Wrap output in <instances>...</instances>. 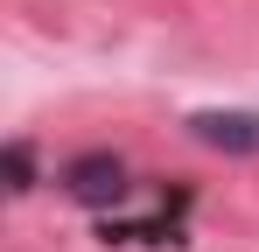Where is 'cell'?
<instances>
[{
    "label": "cell",
    "instance_id": "7a4b0ae2",
    "mask_svg": "<svg viewBox=\"0 0 259 252\" xmlns=\"http://www.w3.org/2000/svg\"><path fill=\"white\" fill-rule=\"evenodd\" d=\"M189 133L217 147V154H259V112H238V105H210V112H196Z\"/></svg>",
    "mask_w": 259,
    "mask_h": 252
},
{
    "label": "cell",
    "instance_id": "6da1fadb",
    "mask_svg": "<svg viewBox=\"0 0 259 252\" xmlns=\"http://www.w3.org/2000/svg\"><path fill=\"white\" fill-rule=\"evenodd\" d=\"M63 189H70L77 203L105 210V203L126 196V161H119V154H77V161L63 168Z\"/></svg>",
    "mask_w": 259,
    "mask_h": 252
},
{
    "label": "cell",
    "instance_id": "3957f363",
    "mask_svg": "<svg viewBox=\"0 0 259 252\" xmlns=\"http://www.w3.org/2000/svg\"><path fill=\"white\" fill-rule=\"evenodd\" d=\"M0 161H7V189H14V196H28V189H35V154H28V140H7V154H0Z\"/></svg>",
    "mask_w": 259,
    "mask_h": 252
}]
</instances>
